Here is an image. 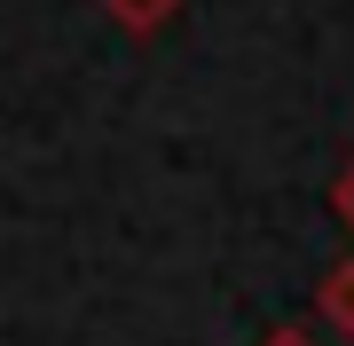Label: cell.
Instances as JSON below:
<instances>
[{"label": "cell", "instance_id": "obj_2", "mask_svg": "<svg viewBox=\"0 0 354 346\" xmlns=\"http://www.w3.org/2000/svg\"><path fill=\"white\" fill-rule=\"evenodd\" d=\"M102 16H111L118 32H134V39H150V32H165L181 16V0H102Z\"/></svg>", "mask_w": 354, "mask_h": 346}, {"label": "cell", "instance_id": "obj_3", "mask_svg": "<svg viewBox=\"0 0 354 346\" xmlns=\"http://www.w3.org/2000/svg\"><path fill=\"white\" fill-rule=\"evenodd\" d=\"M330 213H339L346 229H354V157H346V166H339V181H330Z\"/></svg>", "mask_w": 354, "mask_h": 346}, {"label": "cell", "instance_id": "obj_4", "mask_svg": "<svg viewBox=\"0 0 354 346\" xmlns=\"http://www.w3.org/2000/svg\"><path fill=\"white\" fill-rule=\"evenodd\" d=\"M260 346H315V338H307V331H291V323H283V331H268Z\"/></svg>", "mask_w": 354, "mask_h": 346}, {"label": "cell", "instance_id": "obj_1", "mask_svg": "<svg viewBox=\"0 0 354 346\" xmlns=\"http://www.w3.org/2000/svg\"><path fill=\"white\" fill-rule=\"evenodd\" d=\"M315 315H323L339 338H354V260H330V268H323V283H315Z\"/></svg>", "mask_w": 354, "mask_h": 346}]
</instances>
